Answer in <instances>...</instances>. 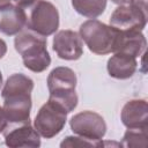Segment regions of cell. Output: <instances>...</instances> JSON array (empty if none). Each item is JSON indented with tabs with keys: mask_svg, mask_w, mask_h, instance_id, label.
Wrapping results in <instances>:
<instances>
[{
	"mask_svg": "<svg viewBox=\"0 0 148 148\" xmlns=\"http://www.w3.org/2000/svg\"><path fill=\"white\" fill-rule=\"evenodd\" d=\"M32 89L34 81L22 73H15L7 79L1 97L8 126L30 124Z\"/></svg>",
	"mask_w": 148,
	"mask_h": 148,
	"instance_id": "cell-1",
	"label": "cell"
},
{
	"mask_svg": "<svg viewBox=\"0 0 148 148\" xmlns=\"http://www.w3.org/2000/svg\"><path fill=\"white\" fill-rule=\"evenodd\" d=\"M76 75L68 67H56L47 76L49 101L61 106L67 113L72 112L77 105V95L75 92Z\"/></svg>",
	"mask_w": 148,
	"mask_h": 148,
	"instance_id": "cell-2",
	"label": "cell"
},
{
	"mask_svg": "<svg viewBox=\"0 0 148 148\" xmlns=\"http://www.w3.org/2000/svg\"><path fill=\"white\" fill-rule=\"evenodd\" d=\"M15 50L21 54L24 66L35 73L44 72L51 64L46 49V37L24 31L17 34L14 40Z\"/></svg>",
	"mask_w": 148,
	"mask_h": 148,
	"instance_id": "cell-3",
	"label": "cell"
},
{
	"mask_svg": "<svg viewBox=\"0 0 148 148\" xmlns=\"http://www.w3.org/2000/svg\"><path fill=\"white\" fill-rule=\"evenodd\" d=\"M118 30L98 20H88L80 25V37L88 49L98 56L113 52Z\"/></svg>",
	"mask_w": 148,
	"mask_h": 148,
	"instance_id": "cell-4",
	"label": "cell"
},
{
	"mask_svg": "<svg viewBox=\"0 0 148 148\" xmlns=\"http://www.w3.org/2000/svg\"><path fill=\"white\" fill-rule=\"evenodd\" d=\"M147 0H134L113 10L110 25L118 31H142L147 24Z\"/></svg>",
	"mask_w": 148,
	"mask_h": 148,
	"instance_id": "cell-5",
	"label": "cell"
},
{
	"mask_svg": "<svg viewBox=\"0 0 148 148\" xmlns=\"http://www.w3.org/2000/svg\"><path fill=\"white\" fill-rule=\"evenodd\" d=\"M27 25L32 32L43 37L54 34L59 28V13L57 7L46 0H38L31 9Z\"/></svg>",
	"mask_w": 148,
	"mask_h": 148,
	"instance_id": "cell-6",
	"label": "cell"
},
{
	"mask_svg": "<svg viewBox=\"0 0 148 148\" xmlns=\"http://www.w3.org/2000/svg\"><path fill=\"white\" fill-rule=\"evenodd\" d=\"M67 112L52 101H47L38 111L34 126L38 134L45 139H51L59 134L67 120Z\"/></svg>",
	"mask_w": 148,
	"mask_h": 148,
	"instance_id": "cell-7",
	"label": "cell"
},
{
	"mask_svg": "<svg viewBox=\"0 0 148 148\" xmlns=\"http://www.w3.org/2000/svg\"><path fill=\"white\" fill-rule=\"evenodd\" d=\"M73 133L88 140L98 141L106 133L104 118L94 111H82L74 114L69 120Z\"/></svg>",
	"mask_w": 148,
	"mask_h": 148,
	"instance_id": "cell-8",
	"label": "cell"
},
{
	"mask_svg": "<svg viewBox=\"0 0 148 148\" xmlns=\"http://www.w3.org/2000/svg\"><path fill=\"white\" fill-rule=\"evenodd\" d=\"M53 51L60 59L77 60L83 53L80 35L73 30H61L53 37Z\"/></svg>",
	"mask_w": 148,
	"mask_h": 148,
	"instance_id": "cell-9",
	"label": "cell"
},
{
	"mask_svg": "<svg viewBox=\"0 0 148 148\" xmlns=\"http://www.w3.org/2000/svg\"><path fill=\"white\" fill-rule=\"evenodd\" d=\"M27 22V15L21 7L9 2L0 6V32L7 36L17 35Z\"/></svg>",
	"mask_w": 148,
	"mask_h": 148,
	"instance_id": "cell-10",
	"label": "cell"
},
{
	"mask_svg": "<svg viewBox=\"0 0 148 148\" xmlns=\"http://www.w3.org/2000/svg\"><path fill=\"white\" fill-rule=\"evenodd\" d=\"M5 143L10 148H36L40 146V139L38 132L30 125H20L3 132Z\"/></svg>",
	"mask_w": 148,
	"mask_h": 148,
	"instance_id": "cell-11",
	"label": "cell"
},
{
	"mask_svg": "<svg viewBox=\"0 0 148 148\" xmlns=\"http://www.w3.org/2000/svg\"><path fill=\"white\" fill-rule=\"evenodd\" d=\"M120 118L127 128H148V104L146 99L128 101L121 110Z\"/></svg>",
	"mask_w": 148,
	"mask_h": 148,
	"instance_id": "cell-12",
	"label": "cell"
},
{
	"mask_svg": "<svg viewBox=\"0 0 148 148\" xmlns=\"http://www.w3.org/2000/svg\"><path fill=\"white\" fill-rule=\"evenodd\" d=\"M147 46L146 37L141 31H118L113 52L140 57Z\"/></svg>",
	"mask_w": 148,
	"mask_h": 148,
	"instance_id": "cell-13",
	"label": "cell"
},
{
	"mask_svg": "<svg viewBox=\"0 0 148 148\" xmlns=\"http://www.w3.org/2000/svg\"><path fill=\"white\" fill-rule=\"evenodd\" d=\"M136 58L130 54L116 52L109 60H108V72L111 77L118 80H126L133 76L136 71Z\"/></svg>",
	"mask_w": 148,
	"mask_h": 148,
	"instance_id": "cell-14",
	"label": "cell"
},
{
	"mask_svg": "<svg viewBox=\"0 0 148 148\" xmlns=\"http://www.w3.org/2000/svg\"><path fill=\"white\" fill-rule=\"evenodd\" d=\"M72 6L80 15L95 18L105 10L106 0H72Z\"/></svg>",
	"mask_w": 148,
	"mask_h": 148,
	"instance_id": "cell-15",
	"label": "cell"
},
{
	"mask_svg": "<svg viewBox=\"0 0 148 148\" xmlns=\"http://www.w3.org/2000/svg\"><path fill=\"white\" fill-rule=\"evenodd\" d=\"M148 128H128L126 133L124 134L123 141L120 146L123 147H140V148H146L148 142V134H147Z\"/></svg>",
	"mask_w": 148,
	"mask_h": 148,
	"instance_id": "cell-16",
	"label": "cell"
},
{
	"mask_svg": "<svg viewBox=\"0 0 148 148\" xmlns=\"http://www.w3.org/2000/svg\"><path fill=\"white\" fill-rule=\"evenodd\" d=\"M101 146H103L102 140L94 141L82 136H67L60 143V147H101Z\"/></svg>",
	"mask_w": 148,
	"mask_h": 148,
	"instance_id": "cell-17",
	"label": "cell"
},
{
	"mask_svg": "<svg viewBox=\"0 0 148 148\" xmlns=\"http://www.w3.org/2000/svg\"><path fill=\"white\" fill-rule=\"evenodd\" d=\"M6 128H8V121L6 119L3 109L0 108V133H3L6 131Z\"/></svg>",
	"mask_w": 148,
	"mask_h": 148,
	"instance_id": "cell-18",
	"label": "cell"
},
{
	"mask_svg": "<svg viewBox=\"0 0 148 148\" xmlns=\"http://www.w3.org/2000/svg\"><path fill=\"white\" fill-rule=\"evenodd\" d=\"M13 1L16 3V6L23 8V7H30V6H31L34 2H36L37 0H13Z\"/></svg>",
	"mask_w": 148,
	"mask_h": 148,
	"instance_id": "cell-19",
	"label": "cell"
},
{
	"mask_svg": "<svg viewBox=\"0 0 148 148\" xmlns=\"http://www.w3.org/2000/svg\"><path fill=\"white\" fill-rule=\"evenodd\" d=\"M6 52H7V44L5 43V40L0 38V59L6 54Z\"/></svg>",
	"mask_w": 148,
	"mask_h": 148,
	"instance_id": "cell-20",
	"label": "cell"
},
{
	"mask_svg": "<svg viewBox=\"0 0 148 148\" xmlns=\"http://www.w3.org/2000/svg\"><path fill=\"white\" fill-rule=\"evenodd\" d=\"M113 3H117L119 6H123V5H130L132 3L134 0H111Z\"/></svg>",
	"mask_w": 148,
	"mask_h": 148,
	"instance_id": "cell-21",
	"label": "cell"
},
{
	"mask_svg": "<svg viewBox=\"0 0 148 148\" xmlns=\"http://www.w3.org/2000/svg\"><path fill=\"white\" fill-rule=\"evenodd\" d=\"M8 1H9V0H0V6H2V5H5V3H8Z\"/></svg>",
	"mask_w": 148,
	"mask_h": 148,
	"instance_id": "cell-22",
	"label": "cell"
},
{
	"mask_svg": "<svg viewBox=\"0 0 148 148\" xmlns=\"http://www.w3.org/2000/svg\"><path fill=\"white\" fill-rule=\"evenodd\" d=\"M1 86H2V74L0 72V88H1Z\"/></svg>",
	"mask_w": 148,
	"mask_h": 148,
	"instance_id": "cell-23",
	"label": "cell"
}]
</instances>
